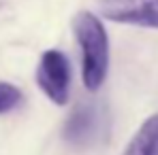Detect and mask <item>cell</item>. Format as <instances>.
Returning a JSON list of instances; mask_svg holds the SVG:
<instances>
[{
	"label": "cell",
	"mask_w": 158,
	"mask_h": 155,
	"mask_svg": "<svg viewBox=\"0 0 158 155\" xmlns=\"http://www.w3.org/2000/svg\"><path fill=\"white\" fill-rule=\"evenodd\" d=\"M96 134V110L94 106H77L64 126V138L71 145H85Z\"/></svg>",
	"instance_id": "277c9868"
},
{
	"label": "cell",
	"mask_w": 158,
	"mask_h": 155,
	"mask_svg": "<svg viewBox=\"0 0 158 155\" xmlns=\"http://www.w3.org/2000/svg\"><path fill=\"white\" fill-rule=\"evenodd\" d=\"M124 155H158V115L148 117L126 145Z\"/></svg>",
	"instance_id": "5b68a950"
},
{
	"label": "cell",
	"mask_w": 158,
	"mask_h": 155,
	"mask_svg": "<svg viewBox=\"0 0 158 155\" xmlns=\"http://www.w3.org/2000/svg\"><path fill=\"white\" fill-rule=\"evenodd\" d=\"M36 83L52 102L64 106L69 102L71 91V66L66 55L58 49H49L43 53L36 70Z\"/></svg>",
	"instance_id": "7a4b0ae2"
},
{
	"label": "cell",
	"mask_w": 158,
	"mask_h": 155,
	"mask_svg": "<svg viewBox=\"0 0 158 155\" xmlns=\"http://www.w3.org/2000/svg\"><path fill=\"white\" fill-rule=\"evenodd\" d=\"M75 38L81 49V79L88 91H98L103 87L109 70V36L103 21L83 11L73 19Z\"/></svg>",
	"instance_id": "6da1fadb"
},
{
	"label": "cell",
	"mask_w": 158,
	"mask_h": 155,
	"mask_svg": "<svg viewBox=\"0 0 158 155\" xmlns=\"http://www.w3.org/2000/svg\"><path fill=\"white\" fill-rule=\"evenodd\" d=\"M19 102H22V91L15 85L0 81V115L13 110Z\"/></svg>",
	"instance_id": "8992f818"
},
{
	"label": "cell",
	"mask_w": 158,
	"mask_h": 155,
	"mask_svg": "<svg viewBox=\"0 0 158 155\" xmlns=\"http://www.w3.org/2000/svg\"><path fill=\"white\" fill-rule=\"evenodd\" d=\"M101 13L115 24L158 30V0H101Z\"/></svg>",
	"instance_id": "3957f363"
}]
</instances>
